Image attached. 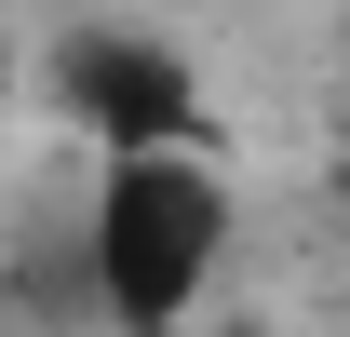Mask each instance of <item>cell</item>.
Instances as JSON below:
<instances>
[{
	"mask_svg": "<svg viewBox=\"0 0 350 337\" xmlns=\"http://www.w3.org/2000/svg\"><path fill=\"white\" fill-rule=\"evenodd\" d=\"M41 122L68 149H175V135H229V108L162 14H81L41 41Z\"/></svg>",
	"mask_w": 350,
	"mask_h": 337,
	"instance_id": "7a4b0ae2",
	"label": "cell"
},
{
	"mask_svg": "<svg viewBox=\"0 0 350 337\" xmlns=\"http://www.w3.org/2000/svg\"><path fill=\"white\" fill-rule=\"evenodd\" d=\"M175 14H202V0H175Z\"/></svg>",
	"mask_w": 350,
	"mask_h": 337,
	"instance_id": "5b68a950",
	"label": "cell"
},
{
	"mask_svg": "<svg viewBox=\"0 0 350 337\" xmlns=\"http://www.w3.org/2000/svg\"><path fill=\"white\" fill-rule=\"evenodd\" d=\"M337 135H350V0H337Z\"/></svg>",
	"mask_w": 350,
	"mask_h": 337,
	"instance_id": "277c9868",
	"label": "cell"
},
{
	"mask_svg": "<svg viewBox=\"0 0 350 337\" xmlns=\"http://www.w3.org/2000/svg\"><path fill=\"white\" fill-rule=\"evenodd\" d=\"M27 108H41V54L0 27V175H14V149H27Z\"/></svg>",
	"mask_w": 350,
	"mask_h": 337,
	"instance_id": "3957f363",
	"label": "cell"
},
{
	"mask_svg": "<svg viewBox=\"0 0 350 337\" xmlns=\"http://www.w3.org/2000/svg\"><path fill=\"white\" fill-rule=\"evenodd\" d=\"M81 310L108 337H202L229 270H243V175L229 135L175 149H81V229H68Z\"/></svg>",
	"mask_w": 350,
	"mask_h": 337,
	"instance_id": "6da1fadb",
	"label": "cell"
}]
</instances>
